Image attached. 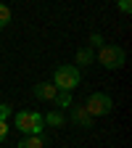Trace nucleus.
Returning <instances> with one entry per match:
<instances>
[{
  "label": "nucleus",
  "instance_id": "nucleus-1",
  "mask_svg": "<svg viewBox=\"0 0 132 148\" xmlns=\"http://www.w3.org/2000/svg\"><path fill=\"white\" fill-rule=\"evenodd\" d=\"M13 124H16L18 132H24V138L27 135H40L42 127H45L42 114H37V111H18L16 119H13Z\"/></svg>",
  "mask_w": 132,
  "mask_h": 148
},
{
  "label": "nucleus",
  "instance_id": "nucleus-2",
  "mask_svg": "<svg viewBox=\"0 0 132 148\" xmlns=\"http://www.w3.org/2000/svg\"><path fill=\"white\" fill-rule=\"evenodd\" d=\"M79 69L77 66H71V64H64L55 69V90L58 92H71L74 87L79 85Z\"/></svg>",
  "mask_w": 132,
  "mask_h": 148
},
{
  "label": "nucleus",
  "instance_id": "nucleus-3",
  "mask_svg": "<svg viewBox=\"0 0 132 148\" xmlns=\"http://www.w3.org/2000/svg\"><path fill=\"white\" fill-rule=\"evenodd\" d=\"M85 111L95 119V116H106L114 111V101H111V95H106V92H92V95L87 98L85 103Z\"/></svg>",
  "mask_w": 132,
  "mask_h": 148
},
{
  "label": "nucleus",
  "instance_id": "nucleus-4",
  "mask_svg": "<svg viewBox=\"0 0 132 148\" xmlns=\"http://www.w3.org/2000/svg\"><path fill=\"white\" fill-rule=\"evenodd\" d=\"M98 64L106 69H122L124 66V50L119 45H101L98 50Z\"/></svg>",
  "mask_w": 132,
  "mask_h": 148
},
{
  "label": "nucleus",
  "instance_id": "nucleus-5",
  "mask_svg": "<svg viewBox=\"0 0 132 148\" xmlns=\"http://www.w3.org/2000/svg\"><path fill=\"white\" fill-rule=\"evenodd\" d=\"M32 92H34V98H40V101H55V95H58V90H55L53 82H37L32 87Z\"/></svg>",
  "mask_w": 132,
  "mask_h": 148
},
{
  "label": "nucleus",
  "instance_id": "nucleus-6",
  "mask_svg": "<svg viewBox=\"0 0 132 148\" xmlns=\"http://www.w3.org/2000/svg\"><path fill=\"white\" fill-rule=\"evenodd\" d=\"M71 122L77 124V127H82V130H90L92 127V116L85 111V106H77V103L71 106Z\"/></svg>",
  "mask_w": 132,
  "mask_h": 148
},
{
  "label": "nucleus",
  "instance_id": "nucleus-7",
  "mask_svg": "<svg viewBox=\"0 0 132 148\" xmlns=\"http://www.w3.org/2000/svg\"><path fill=\"white\" fill-rule=\"evenodd\" d=\"M18 148H45V138L42 135H27L18 143Z\"/></svg>",
  "mask_w": 132,
  "mask_h": 148
},
{
  "label": "nucleus",
  "instance_id": "nucleus-8",
  "mask_svg": "<svg viewBox=\"0 0 132 148\" xmlns=\"http://www.w3.org/2000/svg\"><path fill=\"white\" fill-rule=\"evenodd\" d=\"M42 122L48 124V127H64V114H61V111H50V114H45L42 116Z\"/></svg>",
  "mask_w": 132,
  "mask_h": 148
},
{
  "label": "nucleus",
  "instance_id": "nucleus-9",
  "mask_svg": "<svg viewBox=\"0 0 132 148\" xmlns=\"http://www.w3.org/2000/svg\"><path fill=\"white\" fill-rule=\"evenodd\" d=\"M92 61H95V53H92L90 48H82V50L77 53V64H79V66H90Z\"/></svg>",
  "mask_w": 132,
  "mask_h": 148
},
{
  "label": "nucleus",
  "instance_id": "nucleus-10",
  "mask_svg": "<svg viewBox=\"0 0 132 148\" xmlns=\"http://www.w3.org/2000/svg\"><path fill=\"white\" fill-rule=\"evenodd\" d=\"M55 103H58L61 108H71V106H74L71 92H58V95H55Z\"/></svg>",
  "mask_w": 132,
  "mask_h": 148
},
{
  "label": "nucleus",
  "instance_id": "nucleus-11",
  "mask_svg": "<svg viewBox=\"0 0 132 148\" xmlns=\"http://www.w3.org/2000/svg\"><path fill=\"white\" fill-rule=\"evenodd\" d=\"M8 24H11V8L5 3H0V29L8 27Z\"/></svg>",
  "mask_w": 132,
  "mask_h": 148
},
{
  "label": "nucleus",
  "instance_id": "nucleus-12",
  "mask_svg": "<svg viewBox=\"0 0 132 148\" xmlns=\"http://www.w3.org/2000/svg\"><path fill=\"white\" fill-rule=\"evenodd\" d=\"M11 116V103H0V122H8Z\"/></svg>",
  "mask_w": 132,
  "mask_h": 148
},
{
  "label": "nucleus",
  "instance_id": "nucleus-13",
  "mask_svg": "<svg viewBox=\"0 0 132 148\" xmlns=\"http://www.w3.org/2000/svg\"><path fill=\"white\" fill-rule=\"evenodd\" d=\"M90 42L95 45V48H101V45H103V37H101L98 32H92V34H90Z\"/></svg>",
  "mask_w": 132,
  "mask_h": 148
},
{
  "label": "nucleus",
  "instance_id": "nucleus-14",
  "mask_svg": "<svg viewBox=\"0 0 132 148\" xmlns=\"http://www.w3.org/2000/svg\"><path fill=\"white\" fill-rule=\"evenodd\" d=\"M8 138V122H0V143Z\"/></svg>",
  "mask_w": 132,
  "mask_h": 148
},
{
  "label": "nucleus",
  "instance_id": "nucleus-15",
  "mask_svg": "<svg viewBox=\"0 0 132 148\" xmlns=\"http://www.w3.org/2000/svg\"><path fill=\"white\" fill-rule=\"evenodd\" d=\"M119 8H122L124 13H129V11H132V3H129V0H122V3H119Z\"/></svg>",
  "mask_w": 132,
  "mask_h": 148
}]
</instances>
